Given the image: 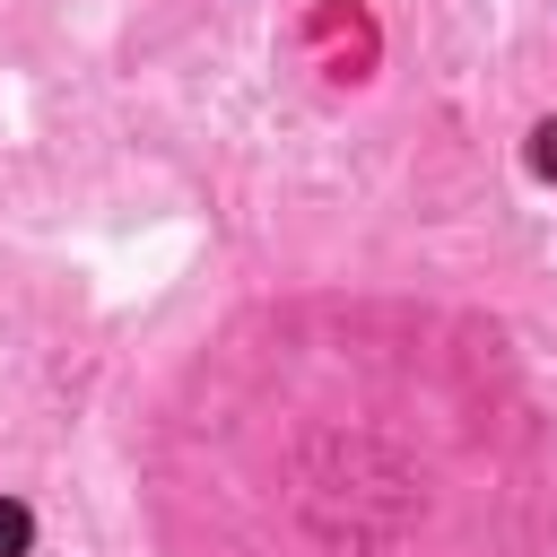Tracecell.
I'll return each instance as SVG.
<instances>
[{
	"label": "cell",
	"instance_id": "cell-1",
	"mask_svg": "<svg viewBox=\"0 0 557 557\" xmlns=\"http://www.w3.org/2000/svg\"><path fill=\"white\" fill-rule=\"evenodd\" d=\"M26 540H35V513L17 496H0V557H26Z\"/></svg>",
	"mask_w": 557,
	"mask_h": 557
},
{
	"label": "cell",
	"instance_id": "cell-2",
	"mask_svg": "<svg viewBox=\"0 0 557 557\" xmlns=\"http://www.w3.org/2000/svg\"><path fill=\"white\" fill-rule=\"evenodd\" d=\"M531 174H548V183H557V122H540V131H531Z\"/></svg>",
	"mask_w": 557,
	"mask_h": 557
}]
</instances>
